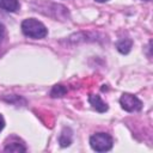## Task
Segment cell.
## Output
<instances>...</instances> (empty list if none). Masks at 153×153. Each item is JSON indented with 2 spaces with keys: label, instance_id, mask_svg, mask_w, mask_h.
<instances>
[{
  "label": "cell",
  "instance_id": "8",
  "mask_svg": "<svg viewBox=\"0 0 153 153\" xmlns=\"http://www.w3.org/2000/svg\"><path fill=\"white\" fill-rule=\"evenodd\" d=\"M66 93H67V88H66L63 85H55V86H53V88H51V91H50V96H51L53 98L63 97Z\"/></svg>",
  "mask_w": 153,
  "mask_h": 153
},
{
  "label": "cell",
  "instance_id": "1",
  "mask_svg": "<svg viewBox=\"0 0 153 153\" xmlns=\"http://www.w3.org/2000/svg\"><path fill=\"white\" fill-rule=\"evenodd\" d=\"M22 32L32 39H42L48 35V29L45 27V25L35 19V18H26L22 22Z\"/></svg>",
  "mask_w": 153,
  "mask_h": 153
},
{
  "label": "cell",
  "instance_id": "9",
  "mask_svg": "<svg viewBox=\"0 0 153 153\" xmlns=\"http://www.w3.org/2000/svg\"><path fill=\"white\" fill-rule=\"evenodd\" d=\"M6 152H26V147L19 142H11L5 146L4 148Z\"/></svg>",
  "mask_w": 153,
  "mask_h": 153
},
{
  "label": "cell",
  "instance_id": "3",
  "mask_svg": "<svg viewBox=\"0 0 153 153\" xmlns=\"http://www.w3.org/2000/svg\"><path fill=\"white\" fill-rule=\"evenodd\" d=\"M120 104L122 109L128 112H135L142 109V102L136 96L130 93H123L120 98Z\"/></svg>",
  "mask_w": 153,
  "mask_h": 153
},
{
  "label": "cell",
  "instance_id": "7",
  "mask_svg": "<svg viewBox=\"0 0 153 153\" xmlns=\"http://www.w3.org/2000/svg\"><path fill=\"white\" fill-rule=\"evenodd\" d=\"M131 45H133V41H131L130 38H122V39H120V41L116 43L117 50H118L121 54H123V55H126V54H128V53L130 51Z\"/></svg>",
  "mask_w": 153,
  "mask_h": 153
},
{
  "label": "cell",
  "instance_id": "5",
  "mask_svg": "<svg viewBox=\"0 0 153 153\" xmlns=\"http://www.w3.org/2000/svg\"><path fill=\"white\" fill-rule=\"evenodd\" d=\"M73 141V131L71 128L68 127H65L60 134V137H59V143L61 147H67L72 143Z\"/></svg>",
  "mask_w": 153,
  "mask_h": 153
},
{
  "label": "cell",
  "instance_id": "6",
  "mask_svg": "<svg viewBox=\"0 0 153 153\" xmlns=\"http://www.w3.org/2000/svg\"><path fill=\"white\" fill-rule=\"evenodd\" d=\"M19 7L18 0H0V8L6 12H17Z\"/></svg>",
  "mask_w": 153,
  "mask_h": 153
},
{
  "label": "cell",
  "instance_id": "11",
  "mask_svg": "<svg viewBox=\"0 0 153 153\" xmlns=\"http://www.w3.org/2000/svg\"><path fill=\"white\" fill-rule=\"evenodd\" d=\"M4 35H5V27H4L2 24H0V42H1L2 37H4Z\"/></svg>",
  "mask_w": 153,
  "mask_h": 153
},
{
  "label": "cell",
  "instance_id": "10",
  "mask_svg": "<svg viewBox=\"0 0 153 153\" xmlns=\"http://www.w3.org/2000/svg\"><path fill=\"white\" fill-rule=\"evenodd\" d=\"M4 127H5V120H4L2 115L0 114V131L4 129Z\"/></svg>",
  "mask_w": 153,
  "mask_h": 153
},
{
  "label": "cell",
  "instance_id": "4",
  "mask_svg": "<svg viewBox=\"0 0 153 153\" xmlns=\"http://www.w3.org/2000/svg\"><path fill=\"white\" fill-rule=\"evenodd\" d=\"M88 102H90V104L92 105V108L96 109L98 112H105V111H108V109H109L108 104H106V103L100 98V96H98V94H90V96H88Z\"/></svg>",
  "mask_w": 153,
  "mask_h": 153
},
{
  "label": "cell",
  "instance_id": "13",
  "mask_svg": "<svg viewBox=\"0 0 153 153\" xmlns=\"http://www.w3.org/2000/svg\"><path fill=\"white\" fill-rule=\"evenodd\" d=\"M143 1H151V0H143Z\"/></svg>",
  "mask_w": 153,
  "mask_h": 153
},
{
  "label": "cell",
  "instance_id": "2",
  "mask_svg": "<svg viewBox=\"0 0 153 153\" xmlns=\"http://www.w3.org/2000/svg\"><path fill=\"white\" fill-rule=\"evenodd\" d=\"M90 146L96 152H106L112 148L114 140L106 133H96L90 137Z\"/></svg>",
  "mask_w": 153,
  "mask_h": 153
},
{
  "label": "cell",
  "instance_id": "12",
  "mask_svg": "<svg viewBox=\"0 0 153 153\" xmlns=\"http://www.w3.org/2000/svg\"><path fill=\"white\" fill-rule=\"evenodd\" d=\"M97 2H106V1H109V0H96Z\"/></svg>",
  "mask_w": 153,
  "mask_h": 153
}]
</instances>
